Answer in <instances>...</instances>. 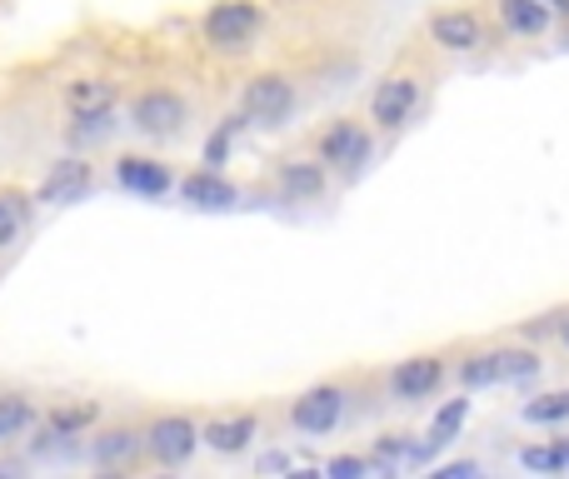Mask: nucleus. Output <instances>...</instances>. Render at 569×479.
<instances>
[{
  "mask_svg": "<svg viewBox=\"0 0 569 479\" xmlns=\"http://www.w3.org/2000/svg\"><path fill=\"white\" fill-rule=\"evenodd\" d=\"M280 190H284V200H315L325 190V166H315V160H295V166L280 170Z\"/></svg>",
  "mask_w": 569,
  "mask_h": 479,
  "instance_id": "obj_17",
  "label": "nucleus"
},
{
  "mask_svg": "<svg viewBox=\"0 0 569 479\" xmlns=\"http://www.w3.org/2000/svg\"><path fill=\"white\" fill-rule=\"evenodd\" d=\"M70 110L76 116H86V110H116V90L100 86V80H80V86H70Z\"/></svg>",
  "mask_w": 569,
  "mask_h": 479,
  "instance_id": "obj_19",
  "label": "nucleus"
},
{
  "mask_svg": "<svg viewBox=\"0 0 569 479\" xmlns=\"http://www.w3.org/2000/svg\"><path fill=\"white\" fill-rule=\"evenodd\" d=\"M20 226H26V200H20V196H0V250L20 236Z\"/></svg>",
  "mask_w": 569,
  "mask_h": 479,
  "instance_id": "obj_24",
  "label": "nucleus"
},
{
  "mask_svg": "<svg viewBox=\"0 0 569 479\" xmlns=\"http://www.w3.org/2000/svg\"><path fill=\"white\" fill-rule=\"evenodd\" d=\"M290 475L295 470V460H290V455H266V460H260V475Z\"/></svg>",
  "mask_w": 569,
  "mask_h": 479,
  "instance_id": "obj_28",
  "label": "nucleus"
},
{
  "mask_svg": "<svg viewBox=\"0 0 569 479\" xmlns=\"http://www.w3.org/2000/svg\"><path fill=\"white\" fill-rule=\"evenodd\" d=\"M415 106H420V86H415L410 76H390L375 86V100H370V116L380 120L385 130H400L405 120L415 116Z\"/></svg>",
  "mask_w": 569,
  "mask_h": 479,
  "instance_id": "obj_6",
  "label": "nucleus"
},
{
  "mask_svg": "<svg viewBox=\"0 0 569 479\" xmlns=\"http://www.w3.org/2000/svg\"><path fill=\"white\" fill-rule=\"evenodd\" d=\"M30 420H36V415H30L26 400H16V395H6V400H0V440H16Z\"/></svg>",
  "mask_w": 569,
  "mask_h": 479,
  "instance_id": "obj_22",
  "label": "nucleus"
},
{
  "mask_svg": "<svg viewBox=\"0 0 569 479\" xmlns=\"http://www.w3.org/2000/svg\"><path fill=\"white\" fill-rule=\"evenodd\" d=\"M90 180H96L90 160H60V166L40 180V200H46V206H76V200H86Z\"/></svg>",
  "mask_w": 569,
  "mask_h": 479,
  "instance_id": "obj_8",
  "label": "nucleus"
},
{
  "mask_svg": "<svg viewBox=\"0 0 569 479\" xmlns=\"http://www.w3.org/2000/svg\"><path fill=\"white\" fill-rule=\"evenodd\" d=\"M525 420H530V425H560V420H569V390L530 400V405H525Z\"/></svg>",
  "mask_w": 569,
  "mask_h": 479,
  "instance_id": "obj_20",
  "label": "nucleus"
},
{
  "mask_svg": "<svg viewBox=\"0 0 569 479\" xmlns=\"http://www.w3.org/2000/svg\"><path fill=\"white\" fill-rule=\"evenodd\" d=\"M110 126H116L110 110H86V116H76V130H70V136L76 140H100V136H110Z\"/></svg>",
  "mask_w": 569,
  "mask_h": 479,
  "instance_id": "obj_26",
  "label": "nucleus"
},
{
  "mask_svg": "<svg viewBox=\"0 0 569 479\" xmlns=\"http://www.w3.org/2000/svg\"><path fill=\"white\" fill-rule=\"evenodd\" d=\"M116 180L126 190H136V196H146V200H156V196H166V190H170V170L160 166V160H146V156H126V160H120Z\"/></svg>",
  "mask_w": 569,
  "mask_h": 479,
  "instance_id": "obj_12",
  "label": "nucleus"
},
{
  "mask_svg": "<svg viewBox=\"0 0 569 479\" xmlns=\"http://www.w3.org/2000/svg\"><path fill=\"white\" fill-rule=\"evenodd\" d=\"M500 20L515 36H545L550 30V6L545 0H500Z\"/></svg>",
  "mask_w": 569,
  "mask_h": 479,
  "instance_id": "obj_15",
  "label": "nucleus"
},
{
  "mask_svg": "<svg viewBox=\"0 0 569 479\" xmlns=\"http://www.w3.org/2000/svg\"><path fill=\"white\" fill-rule=\"evenodd\" d=\"M545 6H555V10H569V0H545Z\"/></svg>",
  "mask_w": 569,
  "mask_h": 479,
  "instance_id": "obj_30",
  "label": "nucleus"
},
{
  "mask_svg": "<svg viewBox=\"0 0 569 479\" xmlns=\"http://www.w3.org/2000/svg\"><path fill=\"white\" fill-rule=\"evenodd\" d=\"M96 420V405H70V410H56L50 415V430L66 440V435H76V430H86V425Z\"/></svg>",
  "mask_w": 569,
  "mask_h": 479,
  "instance_id": "obj_25",
  "label": "nucleus"
},
{
  "mask_svg": "<svg viewBox=\"0 0 569 479\" xmlns=\"http://www.w3.org/2000/svg\"><path fill=\"white\" fill-rule=\"evenodd\" d=\"M240 110H246V120H260V126H280L284 116L295 110V90L284 76H256L246 86V96H240Z\"/></svg>",
  "mask_w": 569,
  "mask_h": 479,
  "instance_id": "obj_2",
  "label": "nucleus"
},
{
  "mask_svg": "<svg viewBox=\"0 0 569 479\" xmlns=\"http://www.w3.org/2000/svg\"><path fill=\"white\" fill-rule=\"evenodd\" d=\"M465 415H470V400H450L440 415H435V425H430V445H445V440H455L460 435V425H465Z\"/></svg>",
  "mask_w": 569,
  "mask_h": 479,
  "instance_id": "obj_21",
  "label": "nucleus"
},
{
  "mask_svg": "<svg viewBox=\"0 0 569 479\" xmlns=\"http://www.w3.org/2000/svg\"><path fill=\"white\" fill-rule=\"evenodd\" d=\"M520 465L535 475H560L569 470V445H530V450H520Z\"/></svg>",
  "mask_w": 569,
  "mask_h": 479,
  "instance_id": "obj_18",
  "label": "nucleus"
},
{
  "mask_svg": "<svg viewBox=\"0 0 569 479\" xmlns=\"http://www.w3.org/2000/svg\"><path fill=\"white\" fill-rule=\"evenodd\" d=\"M340 410H345V395L335 390V385H320V390H305L300 400L290 405V420H295V430H305V435H330L335 425H340Z\"/></svg>",
  "mask_w": 569,
  "mask_h": 479,
  "instance_id": "obj_5",
  "label": "nucleus"
},
{
  "mask_svg": "<svg viewBox=\"0 0 569 479\" xmlns=\"http://www.w3.org/2000/svg\"><path fill=\"white\" fill-rule=\"evenodd\" d=\"M180 196H186L196 210H230L236 206V186H230L216 166H206V170H196V176L180 180Z\"/></svg>",
  "mask_w": 569,
  "mask_h": 479,
  "instance_id": "obj_10",
  "label": "nucleus"
},
{
  "mask_svg": "<svg viewBox=\"0 0 569 479\" xmlns=\"http://www.w3.org/2000/svg\"><path fill=\"white\" fill-rule=\"evenodd\" d=\"M440 380H445V370H440V360H430V355H420V360H405L400 370H395V395L400 400H425V395H435L440 390Z\"/></svg>",
  "mask_w": 569,
  "mask_h": 479,
  "instance_id": "obj_13",
  "label": "nucleus"
},
{
  "mask_svg": "<svg viewBox=\"0 0 569 479\" xmlns=\"http://www.w3.org/2000/svg\"><path fill=\"white\" fill-rule=\"evenodd\" d=\"M240 126H246V110H240L236 120H226V126H220L216 136L206 140V166H216V170L226 166V156H230V140H236V130H240Z\"/></svg>",
  "mask_w": 569,
  "mask_h": 479,
  "instance_id": "obj_23",
  "label": "nucleus"
},
{
  "mask_svg": "<svg viewBox=\"0 0 569 479\" xmlns=\"http://www.w3.org/2000/svg\"><path fill=\"white\" fill-rule=\"evenodd\" d=\"M320 160L325 166H345V170L365 166V160H370V136H365L355 120H340V126H330L320 136Z\"/></svg>",
  "mask_w": 569,
  "mask_h": 479,
  "instance_id": "obj_7",
  "label": "nucleus"
},
{
  "mask_svg": "<svg viewBox=\"0 0 569 479\" xmlns=\"http://www.w3.org/2000/svg\"><path fill=\"white\" fill-rule=\"evenodd\" d=\"M465 475H480V465L460 460V465H445V470H440V479H465Z\"/></svg>",
  "mask_w": 569,
  "mask_h": 479,
  "instance_id": "obj_29",
  "label": "nucleus"
},
{
  "mask_svg": "<svg viewBox=\"0 0 569 479\" xmlns=\"http://www.w3.org/2000/svg\"><path fill=\"white\" fill-rule=\"evenodd\" d=\"M430 36L440 40L445 50H455V56H465V50H475L485 40V26L470 16V10H440V16L430 20Z\"/></svg>",
  "mask_w": 569,
  "mask_h": 479,
  "instance_id": "obj_11",
  "label": "nucleus"
},
{
  "mask_svg": "<svg viewBox=\"0 0 569 479\" xmlns=\"http://www.w3.org/2000/svg\"><path fill=\"white\" fill-rule=\"evenodd\" d=\"M565 345H569V320H565Z\"/></svg>",
  "mask_w": 569,
  "mask_h": 479,
  "instance_id": "obj_31",
  "label": "nucleus"
},
{
  "mask_svg": "<svg viewBox=\"0 0 569 479\" xmlns=\"http://www.w3.org/2000/svg\"><path fill=\"white\" fill-rule=\"evenodd\" d=\"M140 455V435H130V430H110V435H100L96 440V450H90V460L100 465V470H126L130 460Z\"/></svg>",
  "mask_w": 569,
  "mask_h": 479,
  "instance_id": "obj_16",
  "label": "nucleus"
},
{
  "mask_svg": "<svg viewBox=\"0 0 569 479\" xmlns=\"http://www.w3.org/2000/svg\"><path fill=\"white\" fill-rule=\"evenodd\" d=\"M250 440H256V415H230V420L206 425V445L220 455H240Z\"/></svg>",
  "mask_w": 569,
  "mask_h": 479,
  "instance_id": "obj_14",
  "label": "nucleus"
},
{
  "mask_svg": "<svg viewBox=\"0 0 569 479\" xmlns=\"http://www.w3.org/2000/svg\"><path fill=\"white\" fill-rule=\"evenodd\" d=\"M150 455H156L160 465H186L190 455H196L200 445V430L190 420H180V415H170V420H160L156 430H150Z\"/></svg>",
  "mask_w": 569,
  "mask_h": 479,
  "instance_id": "obj_9",
  "label": "nucleus"
},
{
  "mask_svg": "<svg viewBox=\"0 0 569 479\" xmlns=\"http://www.w3.org/2000/svg\"><path fill=\"white\" fill-rule=\"evenodd\" d=\"M256 26H260V10L250 6V0H220L206 16V36H210V46H220V50L246 46V40L256 36Z\"/></svg>",
  "mask_w": 569,
  "mask_h": 479,
  "instance_id": "obj_4",
  "label": "nucleus"
},
{
  "mask_svg": "<svg viewBox=\"0 0 569 479\" xmlns=\"http://www.w3.org/2000/svg\"><path fill=\"white\" fill-rule=\"evenodd\" d=\"M130 126L140 136H176L186 126V100L176 90H146V96L130 106Z\"/></svg>",
  "mask_w": 569,
  "mask_h": 479,
  "instance_id": "obj_3",
  "label": "nucleus"
},
{
  "mask_svg": "<svg viewBox=\"0 0 569 479\" xmlns=\"http://www.w3.org/2000/svg\"><path fill=\"white\" fill-rule=\"evenodd\" d=\"M540 375V355L535 350H490V355H470L460 365L465 390H490V385H525Z\"/></svg>",
  "mask_w": 569,
  "mask_h": 479,
  "instance_id": "obj_1",
  "label": "nucleus"
},
{
  "mask_svg": "<svg viewBox=\"0 0 569 479\" xmlns=\"http://www.w3.org/2000/svg\"><path fill=\"white\" fill-rule=\"evenodd\" d=\"M365 470H375L370 460H355V455H340V460H330V475L335 479H350V475H365Z\"/></svg>",
  "mask_w": 569,
  "mask_h": 479,
  "instance_id": "obj_27",
  "label": "nucleus"
}]
</instances>
